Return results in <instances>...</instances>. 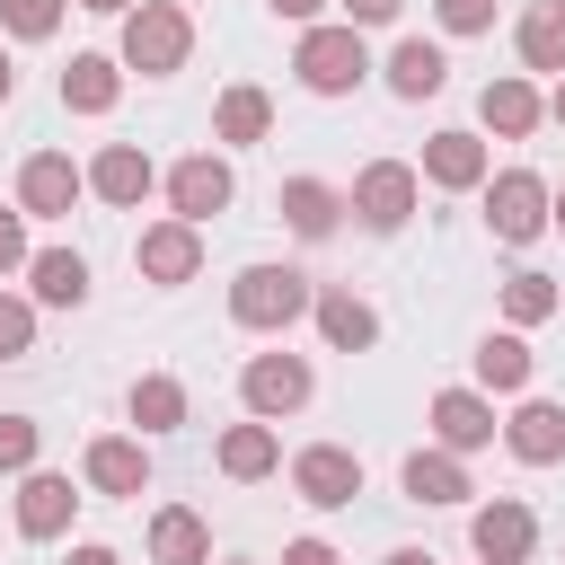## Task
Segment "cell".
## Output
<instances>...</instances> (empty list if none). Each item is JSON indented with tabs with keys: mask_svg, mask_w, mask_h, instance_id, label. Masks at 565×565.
<instances>
[{
	"mask_svg": "<svg viewBox=\"0 0 565 565\" xmlns=\"http://www.w3.org/2000/svg\"><path fill=\"white\" fill-rule=\"evenodd\" d=\"M185 53H194V26H185L177 0H141V9L124 18V71L168 79V71H185Z\"/></svg>",
	"mask_w": 565,
	"mask_h": 565,
	"instance_id": "cell-1",
	"label": "cell"
},
{
	"mask_svg": "<svg viewBox=\"0 0 565 565\" xmlns=\"http://www.w3.org/2000/svg\"><path fill=\"white\" fill-rule=\"evenodd\" d=\"M309 300H318V291H309V274H291V265H247V274L230 282V318H238V327H256V335L291 327Z\"/></svg>",
	"mask_w": 565,
	"mask_h": 565,
	"instance_id": "cell-2",
	"label": "cell"
},
{
	"mask_svg": "<svg viewBox=\"0 0 565 565\" xmlns=\"http://www.w3.org/2000/svg\"><path fill=\"white\" fill-rule=\"evenodd\" d=\"M291 71H300V88L344 97V88H362L371 53H362V35H353V26H309V35H300V53H291Z\"/></svg>",
	"mask_w": 565,
	"mask_h": 565,
	"instance_id": "cell-3",
	"label": "cell"
},
{
	"mask_svg": "<svg viewBox=\"0 0 565 565\" xmlns=\"http://www.w3.org/2000/svg\"><path fill=\"white\" fill-rule=\"evenodd\" d=\"M486 230H494L503 247H530V238L547 230V185H539L530 168H503V177L486 185Z\"/></svg>",
	"mask_w": 565,
	"mask_h": 565,
	"instance_id": "cell-4",
	"label": "cell"
},
{
	"mask_svg": "<svg viewBox=\"0 0 565 565\" xmlns=\"http://www.w3.org/2000/svg\"><path fill=\"white\" fill-rule=\"evenodd\" d=\"M353 212H362V230H406L415 221V168L406 159H371L362 177H353Z\"/></svg>",
	"mask_w": 565,
	"mask_h": 565,
	"instance_id": "cell-5",
	"label": "cell"
},
{
	"mask_svg": "<svg viewBox=\"0 0 565 565\" xmlns=\"http://www.w3.org/2000/svg\"><path fill=\"white\" fill-rule=\"evenodd\" d=\"M238 397H247L256 424H265V415H300V406H309V362H300V353H256V362L238 371Z\"/></svg>",
	"mask_w": 565,
	"mask_h": 565,
	"instance_id": "cell-6",
	"label": "cell"
},
{
	"mask_svg": "<svg viewBox=\"0 0 565 565\" xmlns=\"http://www.w3.org/2000/svg\"><path fill=\"white\" fill-rule=\"evenodd\" d=\"M291 486H300V503L335 512V503H353V494H362V459H353V450H335V441H318V450H300V459H291Z\"/></svg>",
	"mask_w": 565,
	"mask_h": 565,
	"instance_id": "cell-7",
	"label": "cell"
},
{
	"mask_svg": "<svg viewBox=\"0 0 565 565\" xmlns=\"http://www.w3.org/2000/svg\"><path fill=\"white\" fill-rule=\"evenodd\" d=\"M468 539H477V556H486V565H521V556L539 547V521H530V503H512V494H494V503H477V521H468Z\"/></svg>",
	"mask_w": 565,
	"mask_h": 565,
	"instance_id": "cell-8",
	"label": "cell"
},
{
	"mask_svg": "<svg viewBox=\"0 0 565 565\" xmlns=\"http://www.w3.org/2000/svg\"><path fill=\"white\" fill-rule=\"evenodd\" d=\"M132 265H141L150 282H194V274H203V238H194V221H159V230H141Z\"/></svg>",
	"mask_w": 565,
	"mask_h": 565,
	"instance_id": "cell-9",
	"label": "cell"
},
{
	"mask_svg": "<svg viewBox=\"0 0 565 565\" xmlns=\"http://www.w3.org/2000/svg\"><path fill=\"white\" fill-rule=\"evenodd\" d=\"M168 203H177V221H212V212L230 203V168H221L212 150L177 159V168H168Z\"/></svg>",
	"mask_w": 565,
	"mask_h": 565,
	"instance_id": "cell-10",
	"label": "cell"
},
{
	"mask_svg": "<svg viewBox=\"0 0 565 565\" xmlns=\"http://www.w3.org/2000/svg\"><path fill=\"white\" fill-rule=\"evenodd\" d=\"M79 185H88V177H79L62 150H35V159L18 168V203H26V212H44V221H53V212H71V203H79Z\"/></svg>",
	"mask_w": 565,
	"mask_h": 565,
	"instance_id": "cell-11",
	"label": "cell"
},
{
	"mask_svg": "<svg viewBox=\"0 0 565 565\" xmlns=\"http://www.w3.org/2000/svg\"><path fill=\"white\" fill-rule=\"evenodd\" d=\"M71 477H53V468H35L26 486H18V539H62L71 530Z\"/></svg>",
	"mask_w": 565,
	"mask_h": 565,
	"instance_id": "cell-12",
	"label": "cell"
},
{
	"mask_svg": "<svg viewBox=\"0 0 565 565\" xmlns=\"http://www.w3.org/2000/svg\"><path fill=\"white\" fill-rule=\"evenodd\" d=\"M433 433H441V450H486L494 441V406L477 388H441L433 397Z\"/></svg>",
	"mask_w": 565,
	"mask_h": 565,
	"instance_id": "cell-13",
	"label": "cell"
},
{
	"mask_svg": "<svg viewBox=\"0 0 565 565\" xmlns=\"http://www.w3.org/2000/svg\"><path fill=\"white\" fill-rule=\"evenodd\" d=\"M424 177L450 185V194L486 185V141H477V132H433V141H424Z\"/></svg>",
	"mask_w": 565,
	"mask_h": 565,
	"instance_id": "cell-14",
	"label": "cell"
},
{
	"mask_svg": "<svg viewBox=\"0 0 565 565\" xmlns=\"http://www.w3.org/2000/svg\"><path fill=\"white\" fill-rule=\"evenodd\" d=\"M503 441H512V459H530V468H547V459H565V406H547V397H530L512 424H503Z\"/></svg>",
	"mask_w": 565,
	"mask_h": 565,
	"instance_id": "cell-15",
	"label": "cell"
},
{
	"mask_svg": "<svg viewBox=\"0 0 565 565\" xmlns=\"http://www.w3.org/2000/svg\"><path fill=\"white\" fill-rule=\"evenodd\" d=\"M124 97V71L106 62V53H71V71H62V106L71 115H106Z\"/></svg>",
	"mask_w": 565,
	"mask_h": 565,
	"instance_id": "cell-16",
	"label": "cell"
},
{
	"mask_svg": "<svg viewBox=\"0 0 565 565\" xmlns=\"http://www.w3.org/2000/svg\"><path fill=\"white\" fill-rule=\"evenodd\" d=\"M26 282H35L44 309H79V300H88V265H79V247H44V256H26Z\"/></svg>",
	"mask_w": 565,
	"mask_h": 565,
	"instance_id": "cell-17",
	"label": "cell"
},
{
	"mask_svg": "<svg viewBox=\"0 0 565 565\" xmlns=\"http://www.w3.org/2000/svg\"><path fill=\"white\" fill-rule=\"evenodd\" d=\"M512 44H521L530 71H565V0H530L521 26H512Z\"/></svg>",
	"mask_w": 565,
	"mask_h": 565,
	"instance_id": "cell-18",
	"label": "cell"
},
{
	"mask_svg": "<svg viewBox=\"0 0 565 565\" xmlns=\"http://www.w3.org/2000/svg\"><path fill=\"white\" fill-rule=\"evenodd\" d=\"M441 79H450V62H441V44H433V35H406V44L388 53V88H397L406 106H415V97H433Z\"/></svg>",
	"mask_w": 565,
	"mask_h": 565,
	"instance_id": "cell-19",
	"label": "cell"
},
{
	"mask_svg": "<svg viewBox=\"0 0 565 565\" xmlns=\"http://www.w3.org/2000/svg\"><path fill=\"white\" fill-rule=\"evenodd\" d=\"M88 486L97 494H141L150 486V459H141V441H88Z\"/></svg>",
	"mask_w": 565,
	"mask_h": 565,
	"instance_id": "cell-20",
	"label": "cell"
},
{
	"mask_svg": "<svg viewBox=\"0 0 565 565\" xmlns=\"http://www.w3.org/2000/svg\"><path fill=\"white\" fill-rule=\"evenodd\" d=\"M477 115H486V124H494L503 141H521V132H530V124H539L547 106H539V88H530V79H486V97H477Z\"/></svg>",
	"mask_w": 565,
	"mask_h": 565,
	"instance_id": "cell-21",
	"label": "cell"
},
{
	"mask_svg": "<svg viewBox=\"0 0 565 565\" xmlns=\"http://www.w3.org/2000/svg\"><path fill=\"white\" fill-rule=\"evenodd\" d=\"M88 185H97L106 203H141V194H150V159H141L132 141H106L97 168H88Z\"/></svg>",
	"mask_w": 565,
	"mask_h": 565,
	"instance_id": "cell-22",
	"label": "cell"
},
{
	"mask_svg": "<svg viewBox=\"0 0 565 565\" xmlns=\"http://www.w3.org/2000/svg\"><path fill=\"white\" fill-rule=\"evenodd\" d=\"M309 309H318V335H327V344H335V353H362V344H371V335H380V318H371V309H362V300H353V291H318V300H309Z\"/></svg>",
	"mask_w": 565,
	"mask_h": 565,
	"instance_id": "cell-23",
	"label": "cell"
},
{
	"mask_svg": "<svg viewBox=\"0 0 565 565\" xmlns=\"http://www.w3.org/2000/svg\"><path fill=\"white\" fill-rule=\"evenodd\" d=\"M150 556H159V565H203V556H212V530H203L185 503H168V512L150 521Z\"/></svg>",
	"mask_w": 565,
	"mask_h": 565,
	"instance_id": "cell-24",
	"label": "cell"
},
{
	"mask_svg": "<svg viewBox=\"0 0 565 565\" xmlns=\"http://www.w3.org/2000/svg\"><path fill=\"white\" fill-rule=\"evenodd\" d=\"M335 212H344V194H335V185H318V177H291V185H282V221H291L300 238H327V230H335Z\"/></svg>",
	"mask_w": 565,
	"mask_h": 565,
	"instance_id": "cell-25",
	"label": "cell"
},
{
	"mask_svg": "<svg viewBox=\"0 0 565 565\" xmlns=\"http://www.w3.org/2000/svg\"><path fill=\"white\" fill-rule=\"evenodd\" d=\"M406 494H415V503H459V494H468V468H459L450 450H415V459H406Z\"/></svg>",
	"mask_w": 565,
	"mask_h": 565,
	"instance_id": "cell-26",
	"label": "cell"
},
{
	"mask_svg": "<svg viewBox=\"0 0 565 565\" xmlns=\"http://www.w3.org/2000/svg\"><path fill=\"white\" fill-rule=\"evenodd\" d=\"M132 424H141V433H177V424H185V388H177L168 371L132 380Z\"/></svg>",
	"mask_w": 565,
	"mask_h": 565,
	"instance_id": "cell-27",
	"label": "cell"
},
{
	"mask_svg": "<svg viewBox=\"0 0 565 565\" xmlns=\"http://www.w3.org/2000/svg\"><path fill=\"white\" fill-rule=\"evenodd\" d=\"M265 124H274L265 88H230V97H221V115H212V132H221V141H265Z\"/></svg>",
	"mask_w": 565,
	"mask_h": 565,
	"instance_id": "cell-28",
	"label": "cell"
},
{
	"mask_svg": "<svg viewBox=\"0 0 565 565\" xmlns=\"http://www.w3.org/2000/svg\"><path fill=\"white\" fill-rule=\"evenodd\" d=\"M477 380L486 388H530V344L521 335H486L477 344Z\"/></svg>",
	"mask_w": 565,
	"mask_h": 565,
	"instance_id": "cell-29",
	"label": "cell"
},
{
	"mask_svg": "<svg viewBox=\"0 0 565 565\" xmlns=\"http://www.w3.org/2000/svg\"><path fill=\"white\" fill-rule=\"evenodd\" d=\"M221 468L230 477H274V433L265 424H230L221 433Z\"/></svg>",
	"mask_w": 565,
	"mask_h": 565,
	"instance_id": "cell-30",
	"label": "cell"
},
{
	"mask_svg": "<svg viewBox=\"0 0 565 565\" xmlns=\"http://www.w3.org/2000/svg\"><path fill=\"white\" fill-rule=\"evenodd\" d=\"M503 309H512V327H539V318H556V282L547 274H512L503 282Z\"/></svg>",
	"mask_w": 565,
	"mask_h": 565,
	"instance_id": "cell-31",
	"label": "cell"
},
{
	"mask_svg": "<svg viewBox=\"0 0 565 565\" xmlns=\"http://www.w3.org/2000/svg\"><path fill=\"white\" fill-rule=\"evenodd\" d=\"M0 18H9V35H26V44H35V35H53V26H62V0H0Z\"/></svg>",
	"mask_w": 565,
	"mask_h": 565,
	"instance_id": "cell-32",
	"label": "cell"
},
{
	"mask_svg": "<svg viewBox=\"0 0 565 565\" xmlns=\"http://www.w3.org/2000/svg\"><path fill=\"white\" fill-rule=\"evenodd\" d=\"M0 468H35V424L26 415H0Z\"/></svg>",
	"mask_w": 565,
	"mask_h": 565,
	"instance_id": "cell-33",
	"label": "cell"
},
{
	"mask_svg": "<svg viewBox=\"0 0 565 565\" xmlns=\"http://www.w3.org/2000/svg\"><path fill=\"white\" fill-rule=\"evenodd\" d=\"M26 344H35V309H26V300H0V362L26 353Z\"/></svg>",
	"mask_w": 565,
	"mask_h": 565,
	"instance_id": "cell-34",
	"label": "cell"
},
{
	"mask_svg": "<svg viewBox=\"0 0 565 565\" xmlns=\"http://www.w3.org/2000/svg\"><path fill=\"white\" fill-rule=\"evenodd\" d=\"M441 9V26L450 35H477V26H494V0H433Z\"/></svg>",
	"mask_w": 565,
	"mask_h": 565,
	"instance_id": "cell-35",
	"label": "cell"
},
{
	"mask_svg": "<svg viewBox=\"0 0 565 565\" xmlns=\"http://www.w3.org/2000/svg\"><path fill=\"white\" fill-rule=\"evenodd\" d=\"M26 265V230H18V212H0V274H18Z\"/></svg>",
	"mask_w": 565,
	"mask_h": 565,
	"instance_id": "cell-36",
	"label": "cell"
},
{
	"mask_svg": "<svg viewBox=\"0 0 565 565\" xmlns=\"http://www.w3.org/2000/svg\"><path fill=\"white\" fill-rule=\"evenodd\" d=\"M406 0H344V26H388Z\"/></svg>",
	"mask_w": 565,
	"mask_h": 565,
	"instance_id": "cell-37",
	"label": "cell"
},
{
	"mask_svg": "<svg viewBox=\"0 0 565 565\" xmlns=\"http://www.w3.org/2000/svg\"><path fill=\"white\" fill-rule=\"evenodd\" d=\"M282 565H335V547H327V539H291V547H282Z\"/></svg>",
	"mask_w": 565,
	"mask_h": 565,
	"instance_id": "cell-38",
	"label": "cell"
},
{
	"mask_svg": "<svg viewBox=\"0 0 565 565\" xmlns=\"http://www.w3.org/2000/svg\"><path fill=\"white\" fill-rule=\"evenodd\" d=\"M265 9H274V18H318L327 0H265Z\"/></svg>",
	"mask_w": 565,
	"mask_h": 565,
	"instance_id": "cell-39",
	"label": "cell"
},
{
	"mask_svg": "<svg viewBox=\"0 0 565 565\" xmlns=\"http://www.w3.org/2000/svg\"><path fill=\"white\" fill-rule=\"evenodd\" d=\"M71 565H124L115 547H71Z\"/></svg>",
	"mask_w": 565,
	"mask_h": 565,
	"instance_id": "cell-40",
	"label": "cell"
},
{
	"mask_svg": "<svg viewBox=\"0 0 565 565\" xmlns=\"http://www.w3.org/2000/svg\"><path fill=\"white\" fill-rule=\"evenodd\" d=\"M388 565H441V556H433V547H397Z\"/></svg>",
	"mask_w": 565,
	"mask_h": 565,
	"instance_id": "cell-41",
	"label": "cell"
},
{
	"mask_svg": "<svg viewBox=\"0 0 565 565\" xmlns=\"http://www.w3.org/2000/svg\"><path fill=\"white\" fill-rule=\"evenodd\" d=\"M79 9H97V18H115V9H132V0H79Z\"/></svg>",
	"mask_w": 565,
	"mask_h": 565,
	"instance_id": "cell-42",
	"label": "cell"
},
{
	"mask_svg": "<svg viewBox=\"0 0 565 565\" xmlns=\"http://www.w3.org/2000/svg\"><path fill=\"white\" fill-rule=\"evenodd\" d=\"M9 88H18V71H9V53H0V106H9Z\"/></svg>",
	"mask_w": 565,
	"mask_h": 565,
	"instance_id": "cell-43",
	"label": "cell"
},
{
	"mask_svg": "<svg viewBox=\"0 0 565 565\" xmlns=\"http://www.w3.org/2000/svg\"><path fill=\"white\" fill-rule=\"evenodd\" d=\"M547 221H556V230H565V194H547Z\"/></svg>",
	"mask_w": 565,
	"mask_h": 565,
	"instance_id": "cell-44",
	"label": "cell"
},
{
	"mask_svg": "<svg viewBox=\"0 0 565 565\" xmlns=\"http://www.w3.org/2000/svg\"><path fill=\"white\" fill-rule=\"evenodd\" d=\"M547 115H556V124H565V88H556V106H547Z\"/></svg>",
	"mask_w": 565,
	"mask_h": 565,
	"instance_id": "cell-45",
	"label": "cell"
}]
</instances>
